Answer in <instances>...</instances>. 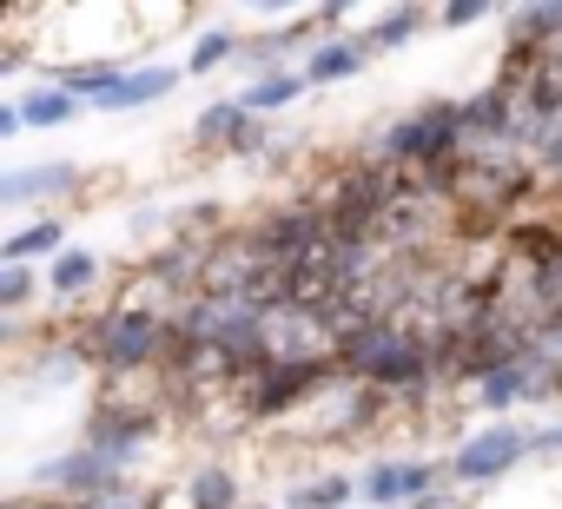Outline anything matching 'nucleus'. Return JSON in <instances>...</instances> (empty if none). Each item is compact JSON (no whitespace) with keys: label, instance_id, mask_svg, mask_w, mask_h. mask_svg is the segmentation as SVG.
I'll list each match as a JSON object with an SVG mask.
<instances>
[{"label":"nucleus","instance_id":"f257e3e1","mask_svg":"<svg viewBox=\"0 0 562 509\" xmlns=\"http://www.w3.org/2000/svg\"><path fill=\"white\" fill-rule=\"evenodd\" d=\"M172 344H179V331H172V312H159V305H113L106 318H93V325L74 338V351H80L87 364H100L106 377L159 371V364L172 358Z\"/></svg>","mask_w":562,"mask_h":509},{"label":"nucleus","instance_id":"f03ea898","mask_svg":"<svg viewBox=\"0 0 562 509\" xmlns=\"http://www.w3.org/2000/svg\"><path fill=\"white\" fill-rule=\"evenodd\" d=\"M378 159L391 172H430V166L463 159V100H424L417 113H404L378 139Z\"/></svg>","mask_w":562,"mask_h":509},{"label":"nucleus","instance_id":"7ed1b4c3","mask_svg":"<svg viewBox=\"0 0 562 509\" xmlns=\"http://www.w3.org/2000/svg\"><path fill=\"white\" fill-rule=\"evenodd\" d=\"M331 384H345L338 358H278L271 371H258V377H251L245 417L271 423V417H285V410H299L305 397H318V391H331Z\"/></svg>","mask_w":562,"mask_h":509},{"label":"nucleus","instance_id":"20e7f679","mask_svg":"<svg viewBox=\"0 0 562 509\" xmlns=\"http://www.w3.org/2000/svg\"><path fill=\"white\" fill-rule=\"evenodd\" d=\"M522 456H529V430H522V423H483V430H470V437L457 443V456H450V483L483 489V483L509 476Z\"/></svg>","mask_w":562,"mask_h":509},{"label":"nucleus","instance_id":"39448f33","mask_svg":"<svg viewBox=\"0 0 562 509\" xmlns=\"http://www.w3.org/2000/svg\"><path fill=\"white\" fill-rule=\"evenodd\" d=\"M450 476V463H430V456H384L358 476V496L371 509H404V502H430L437 483Z\"/></svg>","mask_w":562,"mask_h":509},{"label":"nucleus","instance_id":"423d86ee","mask_svg":"<svg viewBox=\"0 0 562 509\" xmlns=\"http://www.w3.org/2000/svg\"><path fill=\"white\" fill-rule=\"evenodd\" d=\"M34 483L41 489H54L60 502H93V496H113V489H126V470L113 463V456H100V450H67V456H54V463H41L34 470Z\"/></svg>","mask_w":562,"mask_h":509},{"label":"nucleus","instance_id":"0eeeda50","mask_svg":"<svg viewBox=\"0 0 562 509\" xmlns=\"http://www.w3.org/2000/svg\"><path fill=\"white\" fill-rule=\"evenodd\" d=\"M159 437V410H146V404H126V397H106L100 410H93V423H87V450H100V456H113L120 470L146 450Z\"/></svg>","mask_w":562,"mask_h":509},{"label":"nucleus","instance_id":"6e6552de","mask_svg":"<svg viewBox=\"0 0 562 509\" xmlns=\"http://www.w3.org/2000/svg\"><path fill=\"white\" fill-rule=\"evenodd\" d=\"M192 139L199 146H212V152H232V159H251V152H271V139H265V126L238 106V100H212L199 120H192Z\"/></svg>","mask_w":562,"mask_h":509},{"label":"nucleus","instance_id":"1a4fd4ad","mask_svg":"<svg viewBox=\"0 0 562 509\" xmlns=\"http://www.w3.org/2000/svg\"><path fill=\"white\" fill-rule=\"evenodd\" d=\"M179 87V67H126L113 87H100L87 106H100V113H133V106H153V100H166Z\"/></svg>","mask_w":562,"mask_h":509},{"label":"nucleus","instance_id":"9d476101","mask_svg":"<svg viewBox=\"0 0 562 509\" xmlns=\"http://www.w3.org/2000/svg\"><path fill=\"white\" fill-rule=\"evenodd\" d=\"M364 60H371V41H364V34H331V41H318V47L305 54V80H312V87L351 80V73H364Z\"/></svg>","mask_w":562,"mask_h":509},{"label":"nucleus","instance_id":"9b49d317","mask_svg":"<svg viewBox=\"0 0 562 509\" xmlns=\"http://www.w3.org/2000/svg\"><path fill=\"white\" fill-rule=\"evenodd\" d=\"M87 172L74 166V159H54V166H14L8 179H0V205H27V199H54V192H74Z\"/></svg>","mask_w":562,"mask_h":509},{"label":"nucleus","instance_id":"f8f14e48","mask_svg":"<svg viewBox=\"0 0 562 509\" xmlns=\"http://www.w3.org/2000/svg\"><path fill=\"white\" fill-rule=\"evenodd\" d=\"M67 251V225L60 218H34L21 231H8V245H0V265H27V259H60Z\"/></svg>","mask_w":562,"mask_h":509},{"label":"nucleus","instance_id":"ddd939ff","mask_svg":"<svg viewBox=\"0 0 562 509\" xmlns=\"http://www.w3.org/2000/svg\"><path fill=\"white\" fill-rule=\"evenodd\" d=\"M100 272H106V265H100V251H87V245H67L60 259L47 265V292H54V298H87V292L100 285Z\"/></svg>","mask_w":562,"mask_h":509},{"label":"nucleus","instance_id":"4468645a","mask_svg":"<svg viewBox=\"0 0 562 509\" xmlns=\"http://www.w3.org/2000/svg\"><path fill=\"white\" fill-rule=\"evenodd\" d=\"M529 397H536L529 358H516V364H503V371H490V377L476 384V404H483V410H509V404H529Z\"/></svg>","mask_w":562,"mask_h":509},{"label":"nucleus","instance_id":"2eb2a0df","mask_svg":"<svg viewBox=\"0 0 562 509\" xmlns=\"http://www.w3.org/2000/svg\"><path fill=\"white\" fill-rule=\"evenodd\" d=\"M562 8H516L509 14V47H542V54H562Z\"/></svg>","mask_w":562,"mask_h":509},{"label":"nucleus","instance_id":"dca6fc26","mask_svg":"<svg viewBox=\"0 0 562 509\" xmlns=\"http://www.w3.org/2000/svg\"><path fill=\"white\" fill-rule=\"evenodd\" d=\"M305 93V73H271V80H251L245 93H232L251 120H265V113H278V106H292Z\"/></svg>","mask_w":562,"mask_h":509},{"label":"nucleus","instance_id":"f3484780","mask_svg":"<svg viewBox=\"0 0 562 509\" xmlns=\"http://www.w3.org/2000/svg\"><path fill=\"white\" fill-rule=\"evenodd\" d=\"M424 27H430V14H424V8H391V14H378V21H371V34H364V41H371V54H391V47L417 41Z\"/></svg>","mask_w":562,"mask_h":509},{"label":"nucleus","instance_id":"a211bd4d","mask_svg":"<svg viewBox=\"0 0 562 509\" xmlns=\"http://www.w3.org/2000/svg\"><path fill=\"white\" fill-rule=\"evenodd\" d=\"M74 113H80V100H74L67 87H34V93L21 100V120H27V126H41V133H47V126H67Z\"/></svg>","mask_w":562,"mask_h":509},{"label":"nucleus","instance_id":"6ab92c4d","mask_svg":"<svg viewBox=\"0 0 562 509\" xmlns=\"http://www.w3.org/2000/svg\"><path fill=\"white\" fill-rule=\"evenodd\" d=\"M351 496H358L351 476H305V483L285 496V509H345Z\"/></svg>","mask_w":562,"mask_h":509},{"label":"nucleus","instance_id":"aec40b11","mask_svg":"<svg viewBox=\"0 0 562 509\" xmlns=\"http://www.w3.org/2000/svg\"><path fill=\"white\" fill-rule=\"evenodd\" d=\"M186 483H192L199 509H238V483H232V470H225V463H199Z\"/></svg>","mask_w":562,"mask_h":509},{"label":"nucleus","instance_id":"412c9836","mask_svg":"<svg viewBox=\"0 0 562 509\" xmlns=\"http://www.w3.org/2000/svg\"><path fill=\"white\" fill-rule=\"evenodd\" d=\"M238 54H245V41H238L232 27H212V34H199V41H192L186 73H212V67H225V60H238Z\"/></svg>","mask_w":562,"mask_h":509},{"label":"nucleus","instance_id":"4be33fe9","mask_svg":"<svg viewBox=\"0 0 562 509\" xmlns=\"http://www.w3.org/2000/svg\"><path fill=\"white\" fill-rule=\"evenodd\" d=\"M34 298V272L27 265H0V312H21Z\"/></svg>","mask_w":562,"mask_h":509},{"label":"nucleus","instance_id":"5701e85b","mask_svg":"<svg viewBox=\"0 0 562 509\" xmlns=\"http://www.w3.org/2000/svg\"><path fill=\"white\" fill-rule=\"evenodd\" d=\"M437 21L443 27H476V21H490V8H483V0H463V8H443Z\"/></svg>","mask_w":562,"mask_h":509},{"label":"nucleus","instance_id":"b1692460","mask_svg":"<svg viewBox=\"0 0 562 509\" xmlns=\"http://www.w3.org/2000/svg\"><path fill=\"white\" fill-rule=\"evenodd\" d=\"M14 133H27V120H21V100H8V106H0V139H14Z\"/></svg>","mask_w":562,"mask_h":509},{"label":"nucleus","instance_id":"393cba45","mask_svg":"<svg viewBox=\"0 0 562 509\" xmlns=\"http://www.w3.org/2000/svg\"><path fill=\"white\" fill-rule=\"evenodd\" d=\"M8 509H80V502H54V496H14Z\"/></svg>","mask_w":562,"mask_h":509},{"label":"nucleus","instance_id":"a878e982","mask_svg":"<svg viewBox=\"0 0 562 509\" xmlns=\"http://www.w3.org/2000/svg\"><path fill=\"white\" fill-rule=\"evenodd\" d=\"M251 509H278V502H251Z\"/></svg>","mask_w":562,"mask_h":509},{"label":"nucleus","instance_id":"bb28decb","mask_svg":"<svg viewBox=\"0 0 562 509\" xmlns=\"http://www.w3.org/2000/svg\"><path fill=\"white\" fill-rule=\"evenodd\" d=\"M358 509H371V502H358Z\"/></svg>","mask_w":562,"mask_h":509}]
</instances>
